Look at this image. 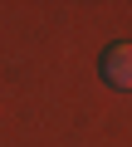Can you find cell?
Instances as JSON below:
<instances>
[{
    "instance_id": "6da1fadb",
    "label": "cell",
    "mask_w": 132,
    "mask_h": 147,
    "mask_svg": "<svg viewBox=\"0 0 132 147\" xmlns=\"http://www.w3.org/2000/svg\"><path fill=\"white\" fill-rule=\"evenodd\" d=\"M103 79L113 88H132V44H113L103 54Z\"/></svg>"
}]
</instances>
